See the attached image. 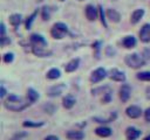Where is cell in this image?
I'll list each match as a JSON object with an SVG mask.
<instances>
[{"label":"cell","mask_w":150,"mask_h":140,"mask_svg":"<svg viewBox=\"0 0 150 140\" xmlns=\"http://www.w3.org/2000/svg\"><path fill=\"white\" fill-rule=\"evenodd\" d=\"M145 92H146V98H148V99H150V86H148V88H146Z\"/></svg>","instance_id":"38"},{"label":"cell","mask_w":150,"mask_h":140,"mask_svg":"<svg viewBox=\"0 0 150 140\" xmlns=\"http://www.w3.org/2000/svg\"><path fill=\"white\" fill-rule=\"evenodd\" d=\"M41 13H42V20L47 21L50 19V8L48 6H43L41 9Z\"/></svg>","instance_id":"28"},{"label":"cell","mask_w":150,"mask_h":140,"mask_svg":"<svg viewBox=\"0 0 150 140\" xmlns=\"http://www.w3.org/2000/svg\"><path fill=\"white\" fill-rule=\"evenodd\" d=\"M75 103H76V99H75L71 94H67V96H64V97L62 98V105H63V107L67 108V110L71 108V107L75 105Z\"/></svg>","instance_id":"20"},{"label":"cell","mask_w":150,"mask_h":140,"mask_svg":"<svg viewBox=\"0 0 150 140\" xmlns=\"http://www.w3.org/2000/svg\"><path fill=\"white\" fill-rule=\"evenodd\" d=\"M6 36V27H5V23L1 22L0 24V37H4Z\"/></svg>","instance_id":"33"},{"label":"cell","mask_w":150,"mask_h":140,"mask_svg":"<svg viewBox=\"0 0 150 140\" xmlns=\"http://www.w3.org/2000/svg\"><path fill=\"white\" fill-rule=\"evenodd\" d=\"M29 43L32 47H47V41L41 34H32L29 36Z\"/></svg>","instance_id":"5"},{"label":"cell","mask_w":150,"mask_h":140,"mask_svg":"<svg viewBox=\"0 0 150 140\" xmlns=\"http://www.w3.org/2000/svg\"><path fill=\"white\" fill-rule=\"evenodd\" d=\"M144 119H145V121H148V123H150V107H148L145 111H144Z\"/></svg>","instance_id":"35"},{"label":"cell","mask_w":150,"mask_h":140,"mask_svg":"<svg viewBox=\"0 0 150 140\" xmlns=\"http://www.w3.org/2000/svg\"><path fill=\"white\" fill-rule=\"evenodd\" d=\"M8 20H9V23H11L12 26L18 27V26H20V23H21V21H22V16H21V14L15 13V14H12Z\"/></svg>","instance_id":"24"},{"label":"cell","mask_w":150,"mask_h":140,"mask_svg":"<svg viewBox=\"0 0 150 140\" xmlns=\"http://www.w3.org/2000/svg\"><path fill=\"white\" fill-rule=\"evenodd\" d=\"M35 56L38 57H49L52 56V50H49L47 47H32L30 46V49H29Z\"/></svg>","instance_id":"10"},{"label":"cell","mask_w":150,"mask_h":140,"mask_svg":"<svg viewBox=\"0 0 150 140\" xmlns=\"http://www.w3.org/2000/svg\"><path fill=\"white\" fill-rule=\"evenodd\" d=\"M1 92H0V97L1 98H5V96H6V93H7V91H6V89H5V86L4 85H1Z\"/></svg>","instance_id":"37"},{"label":"cell","mask_w":150,"mask_h":140,"mask_svg":"<svg viewBox=\"0 0 150 140\" xmlns=\"http://www.w3.org/2000/svg\"><path fill=\"white\" fill-rule=\"evenodd\" d=\"M101 44H102L101 41H95V42L93 43V49L96 51V52H95L96 58H100V49H101Z\"/></svg>","instance_id":"31"},{"label":"cell","mask_w":150,"mask_h":140,"mask_svg":"<svg viewBox=\"0 0 150 140\" xmlns=\"http://www.w3.org/2000/svg\"><path fill=\"white\" fill-rule=\"evenodd\" d=\"M142 135V131L135 126H128L125 128V138L127 140H137Z\"/></svg>","instance_id":"8"},{"label":"cell","mask_w":150,"mask_h":140,"mask_svg":"<svg viewBox=\"0 0 150 140\" xmlns=\"http://www.w3.org/2000/svg\"><path fill=\"white\" fill-rule=\"evenodd\" d=\"M60 76H61V71H60L57 68H52V69L48 70L47 74H46V77H47L48 79H50V80L57 79V78H60Z\"/></svg>","instance_id":"23"},{"label":"cell","mask_w":150,"mask_h":140,"mask_svg":"<svg viewBox=\"0 0 150 140\" xmlns=\"http://www.w3.org/2000/svg\"><path fill=\"white\" fill-rule=\"evenodd\" d=\"M4 105L7 110L9 111H13V112H20L22 110H25L27 106L30 105V102L28 99H23L22 97L18 96V94H14V93H11L7 99L4 102Z\"/></svg>","instance_id":"1"},{"label":"cell","mask_w":150,"mask_h":140,"mask_svg":"<svg viewBox=\"0 0 150 140\" xmlns=\"http://www.w3.org/2000/svg\"><path fill=\"white\" fill-rule=\"evenodd\" d=\"M116 118H117V113H116V112H112V113L109 116V118H107V119H103V118H100V117H94L93 120H94L95 123H98V124H102V125H103V124L114 121Z\"/></svg>","instance_id":"22"},{"label":"cell","mask_w":150,"mask_h":140,"mask_svg":"<svg viewBox=\"0 0 150 140\" xmlns=\"http://www.w3.org/2000/svg\"><path fill=\"white\" fill-rule=\"evenodd\" d=\"M66 89V84L63 83H60V84H56V85H52L47 89V96L50 97V98H55V97H59L63 90Z\"/></svg>","instance_id":"6"},{"label":"cell","mask_w":150,"mask_h":140,"mask_svg":"<svg viewBox=\"0 0 150 140\" xmlns=\"http://www.w3.org/2000/svg\"><path fill=\"white\" fill-rule=\"evenodd\" d=\"M98 15H100V19H101V23L104 26V28H107V27H108V24H107V19H105V14H104V12H103L102 6H98Z\"/></svg>","instance_id":"29"},{"label":"cell","mask_w":150,"mask_h":140,"mask_svg":"<svg viewBox=\"0 0 150 140\" xmlns=\"http://www.w3.org/2000/svg\"><path fill=\"white\" fill-rule=\"evenodd\" d=\"M105 15H107V19L109 20V21H111V22H114V23H117V22H120V20H121V14L116 10V9H108L107 10V13H105Z\"/></svg>","instance_id":"19"},{"label":"cell","mask_w":150,"mask_h":140,"mask_svg":"<svg viewBox=\"0 0 150 140\" xmlns=\"http://www.w3.org/2000/svg\"><path fill=\"white\" fill-rule=\"evenodd\" d=\"M118 92H120V99L123 103H127L131 94V86L129 84H122Z\"/></svg>","instance_id":"11"},{"label":"cell","mask_w":150,"mask_h":140,"mask_svg":"<svg viewBox=\"0 0 150 140\" xmlns=\"http://www.w3.org/2000/svg\"><path fill=\"white\" fill-rule=\"evenodd\" d=\"M69 33L68 26L63 22H56L53 24L52 29H50V35L55 40H62L67 34Z\"/></svg>","instance_id":"3"},{"label":"cell","mask_w":150,"mask_h":140,"mask_svg":"<svg viewBox=\"0 0 150 140\" xmlns=\"http://www.w3.org/2000/svg\"><path fill=\"white\" fill-rule=\"evenodd\" d=\"M84 136V133L80 130H70L66 133V138L68 140H83Z\"/></svg>","instance_id":"15"},{"label":"cell","mask_w":150,"mask_h":140,"mask_svg":"<svg viewBox=\"0 0 150 140\" xmlns=\"http://www.w3.org/2000/svg\"><path fill=\"white\" fill-rule=\"evenodd\" d=\"M145 58L137 54V52H132V54H128L125 57H124V63L131 68V69H139L142 66L145 65Z\"/></svg>","instance_id":"2"},{"label":"cell","mask_w":150,"mask_h":140,"mask_svg":"<svg viewBox=\"0 0 150 140\" xmlns=\"http://www.w3.org/2000/svg\"><path fill=\"white\" fill-rule=\"evenodd\" d=\"M136 78L143 82H150V71H141L136 74Z\"/></svg>","instance_id":"27"},{"label":"cell","mask_w":150,"mask_h":140,"mask_svg":"<svg viewBox=\"0 0 150 140\" xmlns=\"http://www.w3.org/2000/svg\"><path fill=\"white\" fill-rule=\"evenodd\" d=\"M43 140H60V139H59V136H56V135H54V134H49V135L45 136Z\"/></svg>","instance_id":"36"},{"label":"cell","mask_w":150,"mask_h":140,"mask_svg":"<svg viewBox=\"0 0 150 140\" xmlns=\"http://www.w3.org/2000/svg\"><path fill=\"white\" fill-rule=\"evenodd\" d=\"M144 112L142 111V108L137 105H129L127 108H125V114L131 118V119H137L139 118Z\"/></svg>","instance_id":"7"},{"label":"cell","mask_w":150,"mask_h":140,"mask_svg":"<svg viewBox=\"0 0 150 140\" xmlns=\"http://www.w3.org/2000/svg\"><path fill=\"white\" fill-rule=\"evenodd\" d=\"M110 99H111V93H110V92H105V93H104V97H103V99H102L103 103L107 104V103L110 102Z\"/></svg>","instance_id":"34"},{"label":"cell","mask_w":150,"mask_h":140,"mask_svg":"<svg viewBox=\"0 0 150 140\" xmlns=\"http://www.w3.org/2000/svg\"><path fill=\"white\" fill-rule=\"evenodd\" d=\"M43 125H45V123H43V121H32V120H25V121L22 123V126H23V127H28V128H32V127L38 128V127H42Z\"/></svg>","instance_id":"25"},{"label":"cell","mask_w":150,"mask_h":140,"mask_svg":"<svg viewBox=\"0 0 150 140\" xmlns=\"http://www.w3.org/2000/svg\"><path fill=\"white\" fill-rule=\"evenodd\" d=\"M86 18L89 21H95L97 19L98 15V9H96V7L94 5H87L86 6Z\"/></svg>","instance_id":"13"},{"label":"cell","mask_w":150,"mask_h":140,"mask_svg":"<svg viewBox=\"0 0 150 140\" xmlns=\"http://www.w3.org/2000/svg\"><path fill=\"white\" fill-rule=\"evenodd\" d=\"M60 1H64V0H60Z\"/></svg>","instance_id":"40"},{"label":"cell","mask_w":150,"mask_h":140,"mask_svg":"<svg viewBox=\"0 0 150 140\" xmlns=\"http://www.w3.org/2000/svg\"><path fill=\"white\" fill-rule=\"evenodd\" d=\"M143 140H150V134L149 135H146V136H144V139Z\"/></svg>","instance_id":"39"},{"label":"cell","mask_w":150,"mask_h":140,"mask_svg":"<svg viewBox=\"0 0 150 140\" xmlns=\"http://www.w3.org/2000/svg\"><path fill=\"white\" fill-rule=\"evenodd\" d=\"M36 15H38V10H34L27 19H26V22H25V27H26V29L28 30V29H30L32 28V24H33V22H34V19L36 18Z\"/></svg>","instance_id":"26"},{"label":"cell","mask_w":150,"mask_h":140,"mask_svg":"<svg viewBox=\"0 0 150 140\" xmlns=\"http://www.w3.org/2000/svg\"><path fill=\"white\" fill-rule=\"evenodd\" d=\"M108 76H109V78L111 79V80H114V82H124L125 80V75H124V72L123 71H121V70H118V69H111L110 70V72L108 74Z\"/></svg>","instance_id":"12"},{"label":"cell","mask_w":150,"mask_h":140,"mask_svg":"<svg viewBox=\"0 0 150 140\" xmlns=\"http://www.w3.org/2000/svg\"><path fill=\"white\" fill-rule=\"evenodd\" d=\"M139 40L143 43H150V23H145L142 26L138 33Z\"/></svg>","instance_id":"9"},{"label":"cell","mask_w":150,"mask_h":140,"mask_svg":"<svg viewBox=\"0 0 150 140\" xmlns=\"http://www.w3.org/2000/svg\"><path fill=\"white\" fill-rule=\"evenodd\" d=\"M79 66H80V58H73V60H70L66 65H64V71L66 72H74V71H76L77 69H79Z\"/></svg>","instance_id":"17"},{"label":"cell","mask_w":150,"mask_h":140,"mask_svg":"<svg viewBox=\"0 0 150 140\" xmlns=\"http://www.w3.org/2000/svg\"><path fill=\"white\" fill-rule=\"evenodd\" d=\"M136 44H137V40H136V37L132 36V35H128V36H125V37L122 40V46H123L125 49H132V48L136 47Z\"/></svg>","instance_id":"16"},{"label":"cell","mask_w":150,"mask_h":140,"mask_svg":"<svg viewBox=\"0 0 150 140\" xmlns=\"http://www.w3.org/2000/svg\"><path fill=\"white\" fill-rule=\"evenodd\" d=\"M94 132H95V134H96L97 136H100V138H108V136H110V135L112 134V130H111L110 127H108V126H104V125L96 127V128L94 130Z\"/></svg>","instance_id":"14"},{"label":"cell","mask_w":150,"mask_h":140,"mask_svg":"<svg viewBox=\"0 0 150 140\" xmlns=\"http://www.w3.org/2000/svg\"><path fill=\"white\" fill-rule=\"evenodd\" d=\"M40 98V94L36 90H34L33 88H28L27 89V99L30 102V104L35 103L38 99Z\"/></svg>","instance_id":"21"},{"label":"cell","mask_w":150,"mask_h":140,"mask_svg":"<svg viewBox=\"0 0 150 140\" xmlns=\"http://www.w3.org/2000/svg\"><path fill=\"white\" fill-rule=\"evenodd\" d=\"M144 16V9L143 8H137L135 9L132 13H131V16H130V22L132 24H136L141 21V19Z\"/></svg>","instance_id":"18"},{"label":"cell","mask_w":150,"mask_h":140,"mask_svg":"<svg viewBox=\"0 0 150 140\" xmlns=\"http://www.w3.org/2000/svg\"><path fill=\"white\" fill-rule=\"evenodd\" d=\"M11 43V38L7 37V36H4V37H0V44L1 47H5L6 44H9Z\"/></svg>","instance_id":"32"},{"label":"cell","mask_w":150,"mask_h":140,"mask_svg":"<svg viewBox=\"0 0 150 140\" xmlns=\"http://www.w3.org/2000/svg\"><path fill=\"white\" fill-rule=\"evenodd\" d=\"M2 61H4L5 63H7V64L12 63V62L14 61V54H13V52H6V54L2 56Z\"/></svg>","instance_id":"30"},{"label":"cell","mask_w":150,"mask_h":140,"mask_svg":"<svg viewBox=\"0 0 150 140\" xmlns=\"http://www.w3.org/2000/svg\"><path fill=\"white\" fill-rule=\"evenodd\" d=\"M107 76H108V72H107V70H105L104 68H97V69H95V70L91 72L90 77H89V80H90L93 84H96V83L102 82Z\"/></svg>","instance_id":"4"}]
</instances>
